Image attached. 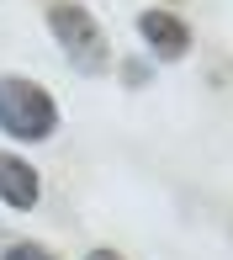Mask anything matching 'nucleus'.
I'll return each mask as SVG.
<instances>
[{
    "label": "nucleus",
    "mask_w": 233,
    "mask_h": 260,
    "mask_svg": "<svg viewBox=\"0 0 233 260\" xmlns=\"http://www.w3.org/2000/svg\"><path fill=\"white\" fill-rule=\"evenodd\" d=\"M48 32H53L58 53H64V64L74 69V75L96 80V75L111 69V43H106V32H101L96 11H85L80 0H53L48 6Z\"/></svg>",
    "instance_id": "obj_1"
},
{
    "label": "nucleus",
    "mask_w": 233,
    "mask_h": 260,
    "mask_svg": "<svg viewBox=\"0 0 233 260\" xmlns=\"http://www.w3.org/2000/svg\"><path fill=\"white\" fill-rule=\"evenodd\" d=\"M0 133L16 144H48L58 133V101L32 75H0Z\"/></svg>",
    "instance_id": "obj_2"
},
{
    "label": "nucleus",
    "mask_w": 233,
    "mask_h": 260,
    "mask_svg": "<svg viewBox=\"0 0 233 260\" xmlns=\"http://www.w3.org/2000/svg\"><path fill=\"white\" fill-rule=\"evenodd\" d=\"M133 32H138V43L148 48V64H154V58H165V64H180V58L191 53V43H196L191 21H185L180 11H165V6L138 11Z\"/></svg>",
    "instance_id": "obj_3"
},
{
    "label": "nucleus",
    "mask_w": 233,
    "mask_h": 260,
    "mask_svg": "<svg viewBox=\"0 0 233 260\" xmlns=\"http://www.w3.org/2000/svg\"><path fill=\"white\" fill-rule=\"evenodd\" d=\"M37 202H43V170H37L27 154L0 149V207H11V212H37Z\"/></svg>",
    "instance_id": "obj_4"
},
{
    "label": "nucleus",
    "mask_w": 233,
    "mask_h": 260,
    "mask_svg": "<svg viewBox=\"0 0 233 260\" xmlns=\"http://www.w3.org/2000/svg\"><path fill=\"white\" fill-rule=\"evenodd\" d=\"M0 260H58V255L37 239H11V244H0Z\"/></svg>",
    "instance_id": "obj_5"
},
{
    "label": "nucleus",
    "mask_w": 233,
    "mask_h": 260,
    "mask_svg": "<svg viewBox=\"0 0 233 260\" xmlns=\"http://www.w3.org/2000/svg\"><path fill=\"white\" fill-rule=\"evenodd\" d=\"M116 75H122L127 90H138V85H148V80H154V64H148V58H122V64H116Z\"/></svg>",
    "instance_id": "obj_6"
},
{
    "label": "nucleus",
    "mask_w": 233,
    "mask_h": 260,
    "mask_svg": "<svg viewBox=\"0 0 233 260\" xmlns=\"http://www.w3.org/2000/svg\"><path fill=\"white\" fill-rule=\"evenodd\" d=\"M85 260H127V255H122V250H111V244H96Z\"/></svg>",
    "instance_id": "obj_7"
},
{
    "label": "nucleus",
    "mask_w": 233,
    "mask_h": 260,
    "mask_svg": "<svg viewBox=\"0 0 233 260\" xmlns=\"http://www.w3.org/2000/svg\"><path fill=\"white\" fill-rule=\"evenodd\" d=\"M165 6H175V0H165Z\"/></svg>",
    "instance_id": "obj_8"
}]
</instances>
